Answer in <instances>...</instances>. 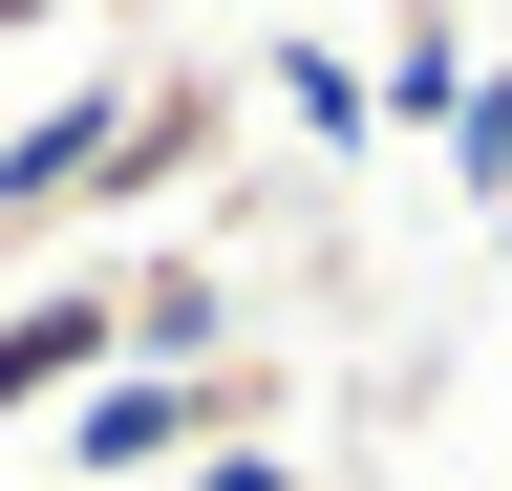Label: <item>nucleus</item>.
<instances>
[{
  "label": "nucleus",
  "mask_w": 512,
  "mask_h": 491,
  "mask_svg": "<svg viewBox=\"0 0 512 491\" xmlns=\"http://www.w3.org/2000/svg\"><path fill=\"white\" fill-rule=\"evenodd\" d=\"M448 193L512 214V65H470V107H448Z\"/></svg>",
  "instance_id": "0eeeda50"
},
{
  "label": "nucleus",
  "mask_w": 512,
  "mask_h": 491,
  "mask_svg": "<svg viewBox=\"0 0 512 491\" xmlns=\"http://www.w3.org/2000/svg\"><path fill=\"white\" fill-rule=\"evenodd\" d=\"M107 321H128V363L214 385V363H256V278L235 257H107Z\"/></svg>",
  "instance_id": "7ed1b4c3"
},
{
  "label": "nucleus",
  "mask_w": 512,
  "mask_h": 491,
  "mask_svg": "<svg viewBox=\"0 0 512 491\" xmlns=\"http://www.w3.org/2000/svg\"><path fill=\"white\" fill-rule=\"evenodd\" d=\"M491 278H512V214H491Z\"/></svg>",
  "instance_id": "9d476101"
},
{
  "label": "nucleus",
  "mask_w": 512,
  "mask_h": 491,
  "mask_svg": "<svg viewBox=\"0 0 512 491\" xmlns=\"http://www.w3.org/2000/svg\"><path fill=\"white\" fill-rule=\"evenodd\" d=\"M171 491H320V470H299V449H192Z\"/></svg>",
  "instance_id": "6e6552de"
},
{
  "label": "nucleus",
  "mask_w": 512,
  "mask_h": 491,
  "mask_svg": "<svg viewBox=\"0 0 512 491\" xmlns=\"http://www.w3.org/2000/svg\"><path fill=\"white\" fill-rule=\"evenodd\" d=\"M64 22H86V0H0V43H64Z\"/></svg>",
  "instance_id": "1a4fd4ad"
},
{
  "label": "nucleus",
  "mask_w": 512,
  "mask_h": 491,
  "mask_svg": "<svg viewBox=\"0 0 512 491\" xmlns=\"http://www.w3.org/2000/svg\"><path fill=\"white\" fill-rule=\"evenodd\" d=\"M256 86H278V129H299L320 171H342V150H384V129H363V43H320V22H278V43H256Z\"/></svg>",
  "instance_id": "423d86ee"
},
{
  "label": "nucleus",
  "mask_w": 512,
  "mask_h": 491,
  "mask_svg": "<svg viewBox=\"0 0 512 491\" xmlns=\"http://www.w3.org/2000/svg\"><path fill=\"white\" fill-rule=\"evenodd\" d=\"M128 86L150 65H64L22 129H0V257H43V235H86V193H107V150H128Z\"/></svg>",
  "instance_id": "f257e3e1"
},
{
  "label": "nucleus",
  "mask_w": 512,
  "mask_h": 491,
  "mask_svg": "<svg viewBox=\"0 0 512 491\" xmlns=\"http://www.w3.org/2000/svg\"><path fill=\"white\" fill-rule=\"evenodd\" d=\"M214 150H235V86H214V65H150V86H128V150H107V193H86V214H128V235H150Z\"/></svg>",
  "instance_id": "20e7f679"
},
{
  "label": "nucleus",
  "mask_w": 512,
  "mask_h": 491,
  "mask_svg": "<svg viewBox=\"0 0 512 491\" xmlns=\"http://www.w3.org/2000/svg\"><path fill=\"white\" fill-rule=\"evenodd\" d=\"M256 22H278V0H256Z\"/></svg>",
  "instance_id": "9b49d317"
},
{
  "label": "nucleus",
  "mask_w": 512,
  "mask_h": 491,
  "mask_svg": "<svg viewBox=\"0 0 512 491\" xmlns=\"http://www.w3.org/2000/svg\"><path fill=\"white\" fill-rule=\"evenodd\" d=\"M107 363H128V321H107V257H86V278H0V427L86 406Z\"/></svg>",
  "instance_id": "f03ea898"
},
{
  "label": "nucleus",
  "mask_w": 512,
  "mask_h": 491,
  "mask_svg": "<svg viewBox=\"0 0 512 491\" xmlns=\"http://www.w3.org/2000/svg\"><path fill=\"white\" fill-rule=\"evenodd\" d=\"M448 107H470V0H384V65H363V129H427V150H448Z\"/></svg>",
  "instance_id": "39448f33"
}]
</instances>
